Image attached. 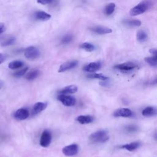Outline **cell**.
Wrapping results in <instances>:
<instances>
[{
  "label": "cell",
  "instance_id": "cell-6",
  "mask_svg": "<svg viewBox=\"0 0 157 157\" xmlns=\"http://www.w3.org/2000/svg\"><path fill=\"white\" fill-rule=\"evenodd\" d=\"M24 54L26 58L29 59H34L39 57L40 52L37 48L33 46H31L25 49Z\"/></svg>",
  "mask_w": 157,
  "mask_h": 157
},
{
  "label": "cell",
  "instance_id": "cell-31",
  "mask_svg": "<svg viewBox=\"0 0 157 157\" xmlns=\"http://www.w3.org/2000/svg\"><path fill=\"white\" fill-rule=\"evenodd\" d=\"M149 52L150 53L153 55V56H154L156 58H157V49H154V48L150 49Z\"/></svg>",
  "mask_w": 157,
  "mask_h": 157
},
{
  "label": "cell",
  "instance_id": "cell-21",
  "mask_svg": "<svg viewBox=\"0 0 157 157\" xmlns=\"http://www.w3.org/2000/svg\"><path fill=\"white\" fill-rule=\"evenodd\" d=\"M87 77L90 78H98L102 81L107 80L109 78V77L103 75L102 74H98V73H93V74H89L87 75Z\"/></svg>",
  "mask_w": 157,
  "mask_h": 157
},
{
  "label": "cell",
  "instance_id": "cell-23",
  "mask_svg": "<svg viewBox=\"0 0 157 157\" xmlns=\"http://www.w3.org/2000/svg\"><path fill=\"white\" fill-rule=\"evenodd\" d=\"M115 8V4L114 3H112V2L109 3L105 7V10H104L105 13L107 15H111L114 12Z\"/></svg>",
  "mask_w": 157,
  "mask_h": 157
},
{
  "label": "cell",
  "instance_id": "cell-33",
  "mask_svg": "<svg viewBox=\"0 0 157 157\" xmlns=\"http://www.w3.org/2000/svg\"><path fill=\"white\" fill-rule=\"evenodd\" d=\"M5 30H6V28H5L4 24L0 23V34H1L3 32H4Z\"/></svg>",
  "mask_w": 157,
  "mask_h": 157
},
{
  "label": "cell",
  "instance_id": "cell-29",
  "mask_svg": "<svg viewBox=\"0 0 157 157\" xmlns=\"http://www.w3.org/2000/svg\"><path fill=\"white\" fill-rule=\"evenodd\" d=\"M72 39V35H70V34H67V35H66L61 40V43L63 44H68L69 43Z\"/></svg>",
  "mask_w": 157,
  "mask_h": 157
},
{
  "label": "cell",
  "instance_id": "cell-11",
  "mask_svg": "<svg viewBox=\"0 0 157 157\" xmlns=\"http://www.w3.org/2000/svg\"><path fill=\"white\" fill-rule=\"evenodd\" d=\"M101 63L99 62H92L86 65L83 68V71L88 72H94L101 68Z\"/></svg>",
  "mask_w": 157,
  "mask_h": 157
},
{
  "label": "cell",
  "instance_id": "cell-18",
  "mask_svg": "<svg viewBox=\"0 0 157 157\" xmlns=\"http://www.w3.org/2000/svg\"><path fill=\"white\" fill-rule=\"evenodd\" d=\"M35 17L40 20H47L51 18V15L43 11H38L35 13Z\"/></svg>",
  "mask_w": 157,
  "mask_h": 157
},
{
  "label": "cell",
  "instance_id": "cell-16",
  "mask_svg": "<svg viewBox=\"0 0 157 157\" xmlns=\"http://www.w3.org/2000/svg\"><path fill=\"white\" fill-rule=\"evenodd\" d=\"M139 145H140V143L139 142H133L122 145L120 147L122 148H124L129 151H132L137 149L139 147Z\"/></svg>",
  "mask_w": 157,
  "mask_h": 157
},
{
  "label": "cell",
  "instance_id": "cell-19",
  "mask_svg": "<svg viewBox=\"0 0 157 157\" xmlns=\"http://www.w3.org/2000/svg\"><path fill=\"white\" fill-rule=\"evenodd\" d=\"M142 113L145 117L151 116V115H153L156 113V110L154 107L149 106V107H147L145 108L142 110Z\"/></svg>",
  "mask_w": 157,
  "mask_h": 157
},
{
  "label": "cell",
  "instance_id": "cell-2",
  "mask_svg": "<svg viewBox=\"0 0 157 157\" xmlns=\"http://www.w3.org/2000/svg\"><path fill=\"white\" fill-rule=\"evenodd\" d=\"M150 6V3L148 1H147V0L144 1L140 2L139 4H138L137 6H136L133 8H132L129 12V13L132 16H136V15L142 14L148 9Z\"/></svg>",
  "mask_w": 157,
  "mask_h": 157
},
{
  "label": "cell",
  "instance_id": "cell-12",
  "mask_svg": "<svg viewBox=\"0 0 157 157\" xmlns=\"http://www.w3.org/2000/svg\"><path fill=\"white\" fill-rule=\"evenodd\" d=\"M47 104L43 102H37L34 104L33 107V114H37L46 109Z\"/></svg>",
  "mask_w": 157,
  "mask_h": 157
},
{
  "label": "cell",
  "instance_id": "cell-5",
  "mask_svg": "<svg viewBox=\"0 0 157 157\" xmlns=\"http://www.w3.org/2000/svg\"><path fill=\"white\" fill-rule=\"evenodd\" d=\"M78 151V147L77 144H73L64 147L63 150V153L67 156H72L75 155Z\"/></svg>",
  "mask_w": 157,
  "mask_h": 157
},
{
  "label": "cell",
  "instance_id": "cell-36",
  "mask_svg": "<svg viewBox=\"0 0 157 157\" xmlns=\"http://www.w3.org/2000/svg\"><path fill=\"white\" fill-rule=\"evenodd\" d=\"M154 81H155L154 82H155V83H157V78H156V79H155Z\"/></svg>",
  "mask_w": 157,
  "mask_h": 157
},
{
  "label": "cell",
  "instance_id": "cell-17",
  "mask_svg": "<svg viewBox=\"0 0 157 157\" xmlns=\"http://www.w3.org/2000/svg\"><path fill=\"white\" fill-rule=\"evenodd\" d=\"M39 75V71L37 69H32L29 71L25 75L26 79L28 80H33L37 78Z\"/></svg>",
  "mask_w": 157,
  "mask_h": 157
},
{
  "label": "cell",
  "instance_id": "cell-28",
  "mask_svg": "<svg viewBox=\"0 0 157 157\" xmlns=\"http://www.w3.org/2000/svg\"><path fill=\"white\" fill-rule=\"evenodd\" d=\"M15 40V39L14 37H10L9 39H6L5 40H4L2 43H1V45L3 47H6V46H9L10 45L12 44H13L14 43Z\"/></svg>",
  "mask_w": 157,
  "mask_h": 157
},
{
  "label": "cell",
  "instance_id": "cell-1",
  "mask_svg": "<svg viewBox=\"0 0 157 157\" xmlns=\"http://www.w3.org/2000/svg\"><path fill=\"white\" fill-rule=\"evenodd\" d=\"M89 139L93 143L105 142L109 139V136L106 131L99 130L91 134L89 137Z\"/></svg>",
  "mask_w": 157,
  "mask_h": 157
},
{
  "label": "cell",
  "instance_id": "cell-8",
  "mask_svg": "<svg viewBox=\"0 0 157 157\" xmlns=\"http://www.w3.org/2000/svg\"><path fill=\"white\" fill-rule=\"evenodd\" d=\"M78 64V61L76 60L69 61L62 64L58 69V72H63L68 70H71L75 67Z\"/></svg>",
  "mask_w": 157,
  "mask_h": 157
},
{
  "label": "cell",
  "instance_id": "cell-10",
  "mask_svg": "<svg viewBox=\"0 0 157 157\" xmlns=\"http://www.w3.org/2000/svg\"><path fill=\"white\" fill-rule=\"evenodd\" d=\"M113 115L114 117H129L132 115V111L128 108H120L114 112Z\"/></svg>",
  "mask_w": 157,
  "mask_h": 157
},
{
  "label": "cell",
  "instance_id": "cell-27",
  "mask_svg": "<svg viewBox=\"0 0 157 157\" xmlns=\"http://www.w3.org/2000/svg\"><path fill=\"white\" fill-rule=\"evenodd\" d=\"M28 70V67H24L22 69H20L19 71H17L15 72L13 75L15 77H20L24 75L26 73Z\"/></svg>",
  "mask_w": 157,
  "mask_h": 157
},
{
  "label": "cell",
  "instance_id": "cell-9",
  "mask_svg": "<svg viewBox=\"0 0 157 157\" xmlns=\"http://www.w3.org/2000/svg\"><path fill=\"white\" fill-rule=\"evenodd\" d=\"M29 115V111L25 108L18 109L14 113V117L18 120H23L26 119Z\"/></svg>",
  "mask_w": 157,
  "mask_h": 157
},
{
  "label": "cell",
  "instance_id": "cell-4",
  "mask_svg": "<svg viewBox=\"0 0 157 157\" xmlns=\"http://www.w3.org/2000/svg\"><path fill=\"white\" fill-rule=\"evenodd\" d=\"M52 141V136L48 130H44L40 138V145L43 147H48Z\"/></svg>",
  "mask_w": 157,
  "mask_h": 157
},
{
  "label": "cell",
  "instance_id": "cell-30",
  "mask_svg": "<svg viewBox=\"0 0 157 157\" xmlns=\"http://www.w3.org/2000/svg\"><path fill=\"white\" fill-rule=\"evenodd\" d=\"M55 1V0H37V2L38 3L42 4V5L53 4Z\"/></svg>",
  "mask_w": 157,
  "mask_h": 157
},
{
  "label": "cell",
  "instance_id": "cell-32",
  "mask_svg": "<svg viewBox=\"0 0 157 157\" xmlns=\"http://www.w3.org/2000/svg\"><path fill=\"white\" fill-rule=\"evenodd\" d=\"M126 128H127L128 131H136V129H137L136 126H134V125L128 126Z\"/></svg>",
  "mask_w": 157,
  "mask_h": 157
},
{
  "label": "cell",
  "instance_id": "cell-15",
  "mask_svg": "<svg viewBox=\"0 0 157 157\" xmlns=\"http://www.w3.org/2000/svg\"><path fill=\"white\" fill-rule=\"evenodd\" d=\"M76 120L80 124H88L92 123L94 120V118L91 115H80L77 117Z\"/></svg>",
  "mask_w": 157,
  "mask_h": 157
},
{
  "label": "cell",
  "instance_id": "cell-24",
  "mask_svg": "<svg viewBox=\"0 0 157 157\" xmlns=\"http://www.w3.org/2000/svg\"><path fill=\"white\" fill-rule=\"evenodd\" d=\"M80 48L87 52H92L95 49V47L91 43L84 42L80 45Z\"/></svg>",
  "mask_w": 157,
  "mask_h": 157
},
{
  "label": "cell",
  "instance_id": "cell-13",
  "mask_svg": "<svg viewBox=\"0 0 157 157\" xmlns=\"http://www.w3.org/2000/svg\"><path fill=\"white\" fill-rule=\"evenodd\" d=\"M78 88L76 85H68L63 88H62L60 91H59V94H73L77 91Z\"/></svg>",
  "mask_w": 157,
  "mask_h": 157
},
{
  "label": "cell",
  "instance_id": "cell-20",
  "mask_svg": "<svg viewBox=\"0 0 157 157\" xmlns=\"http://www.w3.org/2000/svg\"><path fill=\"white\" fill-rule=\"evenodd\" d=\"M24 63L20 60H15L9 63L8 67L10 69H17L23 66Z\"/></svg>",
  "mask_w": 157,
  "mask_h": 157
},
{
  "label": "cell",
  "instance_id": "cell-35",
  "mask_svg": "<svg viewBox=\"0 0 157 157\" xmlns=\"http://www.w3.org/2000/svg\"><path fill=\"white\" fill-rule=\"evenodd\" d=\"M4 86V82L2 80H0V89H1Z\"/></svg>",
  "mask_w": 157,
  "mask_h": 157
},
{
  "label": "cell",
  "instance_id": "cell-34",
  "mask_svg": "<svg viewBox=\"0 0 157 157\" xmlns=\"http://www.w3.org/2000/svg\"><path fill=\"white\" fill-rule=\"evenodd\" d=\"M5 58H6L5 56H4L3 54L0 53V64H1L2 63L4 62V61L5 60Z\"/></svg>",
  "mask_w": 157,
  "mask_h": 157
},
{
  "label": "cell",
  "instance_id": "cell-25",
  "mask_svg": "<svg viewBox=\"0 0 157 157\" xmlns=\"http://www.w3.org/2000/svg\"><path fill=\"white\" fill-rule=\"evenodd\" d=\"M137 39L139 42H144L147 39V35L144 31L140 30L137 33Z\"/></svg>",
  "mask_w": 157,
  "mask_h": 157
},
{
  "label": "cell",
  "instance_id": "cell-14",
  "mask_svg": "<svg viewBox=\"0 0 157 157\" xmlns=\"http://www.w3.org/2000/svg\"><path fill=\"white\" fill-rule=\"evenodd\" d=\"M90 29L99 34H105L110 33L112 32V29L106 27H102V26H94L90 28Z\"/></svg>",
  "mask_w": 157,
  "mask_h": 157
},
{
  "label": "cell",
  "instance_id": "cell-7",
  "mask_svg": "<svg viewBox=\"0 0 157 157\" xmlns=\"http://www.w3.org/2000/svg\"><path fill=\"white\" fill-rule=\"evenodd\" d=\"M137 67V65L132 62H126L115 66V68L122 72H128L133 70Z\"/></svg>",
  "mask_w": 157,
  "mask_h": 157
},
{
  "label": "cell",
  "instance_id": "cell-22",
  "mask_svg": "<svg viewBox=\"0 0 157 157\" xmlns=\"http://www.w3.org/2000/svg\"><path fill=\"white\" fill-rule=\"evenodd\" d=\"M123 23L129 26H139L141 21L138 20H126L123 21Z\"/></svg>",
  "mask_w": 157,
  "mask_h": 157
},
{
  "label": "cell",
  "instance_id": "cell-3",
  "mask_svg": "<svg viewBox=\"0 0 157 157\" xmlns=\"http://www.w3.org/2000/svg\"><path fill=\"white\" fill-rule=\"evenodd\" d=\"M58 100H59L66 107H72L74 106L76 103V99L74 96L64 94H59L57 96Z\"/></svg>",
  "mask_w": 157,
  "mask_h": 157
},
{
  "label": "cell",
  "instance_id": "cell-26",
  "mask_svg": "<svg viewBox=\"0 0 157 157\" xmlns=\"http://www.w3.org/2000/svg\"><path fill=\"white\" fill-rule=\"evenodd\" d=\"M145 61L151 66H157V58H156L154 56L145 58Z\"/></svg>",
  "mask_w": 157,
  "mask_h": 157
}]
</instances>
